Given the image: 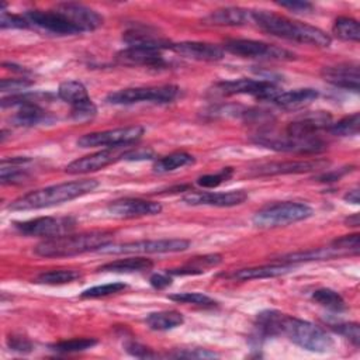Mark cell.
I'll list each match as a JSON object with an SVG mask.
<instances>
[{
    "label": "cell",
    "mask_w": 360,
    "mask_h": 360,
    "mask_svg": "<svg viewBox=\"0 0 360 360\" xmlns=\"http://www.w3.org/2000/svg\"><path fill=\"white\" fill-rule=\"evenodd\" d=\"M345 255L340 249L336 246H329V248H318V249H311L307 252H297V253H290L283 257H280V262L283 263H301V262H311V260H328L336 256Z\"/></svg>",
    "instance_id": "cell-28"
},
{
    "label": "cell",
    "mask_w": 360,
    "mask_h": 360,
    "mask_svg": "<svg viewBox=\"0 0 360 360\" xmlns=\"http://www.w3.org/2000/svg\"><path fill=\"white\" fill-rule=\"evenodd\" d=\"M114 232L89 231L82 233H65L60 236L44 239L34 248V253L41 257H66L86 252L98 250L111 243Z\"/></svg>",
    "instance_id": "cell-3"
},
{
    "label": "cell",
    "mask_w": 360,
    "mask_h": 360,
    "mask_svg": "<svg viewBox=\"0 0 360 360\" xmlns=\"http://www.w3.org/2000/svg\"><path fill=\"white\" fill-rule=\"evenodd\" d=\"M96 345H97V340L94 338H73V339L56 342L49 347L53 352H59V353H76V352H84L87 349H91Z\"/></svg>",
    "instance_id": "cell-36"
},
{
    "label": "cell",
    "mask_w": 360,
    "mask_h": 360,
    "mask_svg": "<svg viewBox=\"0 0 360 360\" xmlns=\"http://www.w3.org/2000/svg\"><path fill=\"white\" fill-rule=\"evenodd\" d=\"M325 165L323 160H287V162H270L263 163L252 169L255 176H274V174H291L305 173L321 169Z\"/></svg>",
    "instance_id": "cell-21"
},
{
    "label": "cell",
    "mask_w": 360,
    "mask_h": 360,
    "mask_svg": "<svg viewBox=\"0 0 360 360\" xmlns=\"http://www.w3.org/2000/svg\"><path fill=\"white\" fill-rule=\"evenodd\" d=\"M248 193L245 190L231 191H190L183 197L188 205H210V207H235L245 202Z\"/></svg>",
    "instance_id": "cell-15"
},
{
    "label": "cell",
    "mask_w": 360,
    "mask_h": 360,
    "mask_svg": "<svg viewBox=\"0 0 360 360\" xmlns=\"http://www.w3.org/2000/svg\"><path fill=\"white\" fill-rule=\"evenodd\" d=\"M312 300L315 302H318L319 305L330 309V311L339 312V311H343L346 308V302H345L343 297L339 292H336L330 288H318V290H315L312 292Z\"/></svg>",
    "instance_id": "cell-35"
},
{
    "label": "cell",
    "mask_w": 360,
    "mask_h": 360,
    "mask_svg": "<svg viewBox=\"0 0 360 360\" xmlns=\"http://www.w3.org/2000/svg\"><path fill=\"white\" fill-rule=\"evenodd\" d=\"M278 6L292 11V13H309L314 6L308 1H298V0H290V1H278Z\"/></svg>",
    "instance_id": "cell-49"
},
{
    "label": "cell",
    "mask_w": 360,
    "mask_h": 360,
    "mask_svg": "<svg viewBox=\"0 0 360 360\" xmlns=\"http://www.w3.org/2000/svg\"><path fill=\"white\" fill-rule=\"evenodd\" d=\"M312 214L314 210L308 204L284 201L263 207L253 215L252 222L257 228H278L304 221Z\"/></svg>",
    "instance_id": "cell-6"
},
{
    "label": "cell",
    "mask_w": 360,
    "mask_h": 360,
    "mask_svg": "<svg viewBox=\"0 0 360 360\" xmlns=\"http://www.w3.org/2000/svg\"><path fill=\"white\" fill-rule=\"evenodd\" d=\"M222 260L221 255H205L201 257H194L193 262L186 264L184 267L180 269H172L167 270L170 276H194V274H202L207 271V269L214 267L219 264Z\"/></svg>",
    "instance_id": "cell-30"
},
{
    "label": "cell",
    "mask_w": 360,
    "mask_h": 360,
    "mask_svg": "<svg viewBox=\"0 0 360 360\" xmlns=\"http://www.w3.org/2000/svg\"><path fill=\"white\" fill-rule=\"evenodd\" d=\"M205 24L210 25H225V27H235L243 25L250 21V10H245L240 7H225L211 11L202 20Z\"/></svg>",
    "instance_id": "cell-25"
},
{
    "label": "cell",
    "mask_w": 360,
    "mask_h": 360,
    "mask_svg": "<svg viewBox=\"0 0 360 360\" xmlns=\"http://www.w3.org/2000/svg\"><path fill=\"white\" fill-rule=\"evenodd\" d=\"M30 25H34L53 35H76L80 31L59 11L53 10H30L24 14Z\"/></svg>",
    "instance_id": "cell-13"
},
{
    "label": "cell",
    "mask_w": 360,
    "mask_h": 360,
    "mask_svg": "<svg viewBox=\"0 0 360 360\" xmlns=\"http://www.w3.org/2000/svg\"><path fill=\"white\" fill-rule=\"evenodd\" d=\"M338 249H340L345 255H357L360 250V236L359 233L345 235L342 238H338L332 243Z\"/></svg>",
    "instance_id": "cell-43"
},
{
    "label": "cell",
    "mask_w": 360,
    "mask_h": 360,
    "mask_svg": "<svg viewBox=\"0 0 360 360\" xmlns=\"http://www.w3.org/2000/svg\"><path fill=\"white\" fill-rule=\"evenodd\" d=\"M280 90L271 82L267 80H253V79H235L218 82L212 86L210 93L219 97H231L238 94H249L257 100L271 101Z\"/></svg>",
    "instance_id": "cell-10"
},
{
    "label": "cell",
    "mask_w": 360,
    "mask_h": 360,
    "mask_svg": "<svg viewBox=\"0 0 360 360\" xmlns=\"http://www.w3.org/2000/svg\"><path fill=\"white\" fill-rule=\"evenodd\" d=\"M163 51L160 48L148 46H128L117 53V60L127 66H148V68H163L167 65Z\"/></svg>",
    "instance_id": "cell-17"
},
{
    "label": "cell",
    "mask_w": 360,
    "mask_h": 360,
    "mask_svg": "<svg viewBox=\"0 0 360 360\" xmlns=\"http://www.w3.org/2000/svg\"><path fill=\"white\" fill-rule=\"evenodd\" d=\"M32 86V82L28 79H3L0 83V89L1 93H10V96L13 94H20V93H25V90Z\"/></svg>",
    "instance_id": "cell-44"
},
{
    "label": "cell",
    "mask_w": 360,
    "mask_h": 360,
    "mask_svg": "<svg viewBox=\"0 0 360 360\" xmlns=\"http://www.w3.org/2000/svg\"><path fill=\"white\" fill-rule=\"evenodd\" d=\"M250 21L274 37L295 41L300 44L326 48L330 45L332 41L325 31L316 27L294 21L288 17L267 10H250Z\"/></svg>",
    "instance_id": "cell-1"
},
{
    "label": "cell",
    "mask_w": 360,
    "mask_h": 360,
    "mask_svg": "<svg viewBox=\"0 0 360 360\" xmlns=\"http://www.w3.org/2000/svg\"><path fill=\"white\" fill-rule=\"evenodd\" d=\"M80 277H82V274L76 270L58 269V270H49V271L41 273L35 278V281L39 284H46V285H62V284H69Z\"/></svg>",
    "instance_id": "cell-34"
},
{
    "label": "cell",
    "mask_w": 360,
    "mask_h": 360,
    "mask_svg": "<svg viewBox=\"0 0 360 360\" xmlns=\"http://www.w3.org/2000/svg\"><path fill=\"white\" fill-rule=\"evenodd\" d=\"M149 283H150V285L153 288L163 290V288H166V287H169L172 284V276L167 271H165V273H155V274L150 276Z\"/></svg>",
    "instance_id": "cell-50"
},
{
    "label": "cell",
    "mask_w": 360,
    "mask_h": 360,
    "mask_svg": "<svg viewBox=\"0 0 360 360\" xmlns=\"http://www.w3.org/2000/svg\"><path fill=\"white\" fill-rule=\"evenodd\" d=\"M125 350L134 356V357H139V359H150V357H158V354L155 352H152V349L136 343V342H129L125 345Z\"/></svg>",
    "instance_id": "cell-48"
},
{
    "label": "cell",
    "mask_w": 360,
    "mask_h": 360,
    "mask_svg": "<svg viewBox=\"0 0 360 360\" xmlns=\"http://www.w3.org/2000/svg\"><path fill=\"white\" fill-rule=\"evenodd\" d=\"M252 141L256 145L277 150V152H292V153H319L326 149V143L316 136H294L287 134H278L271 128H263L257 131Z\"/></svg>",
    "instance_id": "cell-5"
},
{
    "label": "cell",
    "mask_w": 360,
    "mask_h": 360,
    "mask_svg": "<svg viewBox=\"0 0 360 360\" xmlns=\"http://www.w3.org/2000/svg\"><path fill=\"white\" fill-rule=\"evenodd\" d=\"M127 152L128 150H121V148L103 149L70 162L65 167V172L69 174H86V173L97 172L100 169H104L115 163L120 159H124Z\"/></svg>",
    "instance_id": "cell-14"
},
{
    "label": "cell",
    "mask_w": 360,
    "mask_h": 360,
    "mask_svg": "<svg viewBox=\"0 0 360 360\" xmlns=\"http://www.w3.org/2000/svg\"><path fill=\"white\" fill-rule=\"evenodd\" d=\"M97 187H98V181L94 179H83V180H75V181L48 186V187L38 188L17 197L8 204V210L27 211V210H39V208L53 207V205L63 204L70 200L83 197L94 191Z\"/></svg>",
    "instance_id": "cell-2"
},
{
    "label": "cell",
    "mask_w": 360,
    "mask_h": 360,
    "mask_svg": "<svg viewBox=\"0 0 360 360\" xmlns=\"http://www.w3.org/2000/svg\"><path fill=\"white\" fill-rule=\"evenodd\" d=\"M277 335H284L301 349L314 353H326L333 347V339L322 328L283 312L280 315Z\"/></svg>",
    "instance_id": "cell-4"
},
{
    "label": "cell",
    "mask_w": 360,
    "mask_h": 360,
    "mask_svg": "<svg viewBox=\"0 0 360 360\" xmlns=\"http://www.w3.org/2000/svg\"><path fill=\"white\" fill-rule=\"evenodd\" d=\"M343 198H345V201H347V202H350V204H359V201H360L359 188H353V190L347 191Z\"/></svg>",
    "instance_id": "cell-52"
},
{
    "label": "cell",
    "mask_w": 360,
    "mask_h": 360,
    "mask_svg": "<svg viewBox=\"0 0 360 360\" xmlns=\"http://www.w3.org/2000/svg\"><path fill=\"white\" fill-rule=\"evenodd\" d=\"M318 96H319L318 90L311 89V87L294 89V90H287V91L280 90L274 96L271 103L284 110H297V108L311 104L312 101H315L318 98Z\"/></svg>",
    "instance_id": "cell-24"
},
{
    "label": "cell",
    "mask_w": 360,
    "mask_h": 360,
    "mask_svg": "<svg viewBox=\"0 0 360 360\" xmlns=\"http://www.w3.org/2000/svg\"><path fill=\"white\" fill-rule=\"evenodd\" d=\"M145 322L152 330L162 332V330H170L180 326L184 322V318L177 311H158V312H150L145 318Z\"/></svg>",
    "instance_id": "cell-29"
},
{
    "label": "cell",
    "mask_w": 360,
    "mask_h": 360,
    "mask_svg": "<svg viewBox=\"0 0 360 360\" xmlns=\"http://www.w3.org/2000/svg\"><path fill=\"white\" fill-rule=\"evenodd\" d=\"M172 356H174V357H187V359H214V357H218L217 353H214L208 349H201V347L180 349L177 353H174Z\"/></svg>",
    "instance_id": "cell-46"
},
{
    "label": "cell",
    "mask_w": 360,
    "mask_h": 360,
    "mask_svg": "<svg viewBox=\"0 0 360 360\" xmlns=\"http://www.w3.org/2000/svg\"><path fill=\"white\" fill-rule=\"evenodd\" d=\"M194 163V158L187 152H173L163 158H159L153 163V172L156 173H167L176 169L184 167Z\"/></svg>",
    "instance_id": "cell-32"
},
{
    "label": "cell",
    "mask_w": 360,
    "mask_h": 360,
    "mask_svg": "<svg viewBox=\"0 0 360 360\" xmlns=\"http://www.w3.org/2000/svg\"><path fill=\"white\" fill-rule=\"evenodd\" d=\"M108 212L118 218H138L156 215L162 211V205L156 201L142 198H120L108 204Z\"/></svg>",
    "instance_id": "cell-18"
},
{
    "label": "cell",
    "mask_w": 360,
    "mask_h": 360,
    "mask_svg": "<svg viewBox=\"0 0 360 360\" xmlns=\"http://www.w3.org/2000/svg\"><path fill=\"white\" fill-rule=\"evenodd\" d=\"M58 97L70 104V107L90 100L84 84L77 80H68L60 83L58 87Z\"/></svg>",
    "instance_id": "cell-31"
},
{
    "label": "cell",
    "mask_w": 360,
    "mask_h": 360,
    "mask_svg": "<svg viewBox=\"0 0 360 360\" xmlns=\"http://www.w3.org/2000/svg\"><path fill=\"white\" fill-rule=\"evenodd\" d=\"M232 174H233V169L232 167H224V169H221L217 173L200 176L197 179V184L200 187H204V188H214V187H218L219 184H222L224 181L229 180L232 177Z\"/></svg>",
    "instance_id": "cell-40"
},
{
    "label": "cell",
    "mask_w": 360,
    "mask_h": 360,
    "mask_svg": "<svg viewBox=\"0 0 360 360\" xmlns=\"http://www.w3.org/2000/svg\"><path fill=\"white\" fill-rule=\"evenodd\" d=\"M295 264L292 263H273V264H264L257 267H246L240 270H235L229 274H226V278L239 280V281H248V280H257V278H269V277H278L290 273L294 269Z\"/></svg>",
    "instance_id": "cell-23"
},
{
    "label": "cell",
    "mask_w": 360,
    "mask_h": 360,
    "mask_svg": "<svg viewBox=\"0 0 360 360\" xmlns=\"http://www.w3.org/2000/svg\"><path fill=\"white\" fill-rule=\"evenodd\" d=\"M332 124V117L326 111H312L300 115L291 121L285 132L294 136H316L321 129H328Z\"/></svg>",
    "instance_id": "cell-20"
},
{
    "label": "cell",
    "mask_w": 360,
    "mask_h": 360,
    "mask_svg": "<svg viewBox=\"0 0 360 360\" xmlns=\"http://www.w3.org/2000/svg\"><path fill=\"white\" fill-rule=\"evenodd\" d=\"M330 328L336 333H339L343 338L349 339L356 347L359 346V343H360L359 323H356V322H340V323H336V325H330Z\"/></svg>",
    "instance_id": "cell-42"
},
{
    "label": "cell",
    "mask_w": 360,
    "mask_h": 360,
    "mask_svg": "<svg viewBox=\"0 0 360 360\" xmlns=\"http://www.w3.org/2000/svg\"><path fill=\"white\" fill-rule=\"evenodd\" d=\"M76 221L72 217H39L24 222H15V229L27 236L55 238L70 233Z\"/></svg>",
    "instance_id": "cell-12"
},
{
    "label": "cell",
    "mask_w": 360,
    "mask_h": 360,
    "mask_svg": "<svg viewBox=\"0 0 360 360\" xmlns=\"http://www.w3.org/2000/svg\"><path fill=\"white\" fill-rule=\"evenodd\" d=\"M7 346L18 353H28L32 350V343L30 339L20 335H10L7 338Z\"/></svg>",
    "instance_id": "cell-47"
},
{
    "label": "cell",
    "mask_w": 360,
    "mask_h": 360,
    "mask_svg": "<svg viewBox=\"0 0 360 360\" xmlns=\"http://www.w3.org/2000/svg\"><path fill=\"white\" fill-rule=\"evenodd\" d=\"M333 34L343 41H352V42H359L360 39V25L357 20L352 17H339L333 22L332 28Z\"/></svg>",
    "instance_id": "cell-33"
},
{
    "label": "cell",
    "mask_w": 360,
    "mask_h": 360,
    "mask_svg": "<svg viewBox=\"0 0 360 360\" xmlns=\"http://www.w3.org/2000/svg\"><path fill=\"white\" fill-rule=\"evenodd\" d=\"M180 89L174 84H163V86H148V87H128L112 91L107 96V101L110 104L117 105H129L135 103H170L177 98Z\"/></svg>",
    "instance_id": "cell-7"
},
{
    "label": "cell",
    "mask_w": 360,
    "mask_h": 360,
    "mask_svg": "<svg viewBox=\"0 0 360 360\" xmlns=\"http://www.w3.org/2000/svg\"><path fill=\"white\" fill-rule=\"evenodd\" d=\"M359 127H360V115L359 112H354L352 115H347L339 120L338 122H332L328 131L336 136H353L359 134Z\"/></svg>",
    "instance_id": "cell-37"
},
{
    "label": "cell",
    "mask_w": 360,
    "mask_h": 360,
    "mask_svg": "<svg viewBox=\"0 0 360 360\" xmlns=\"http://www.w3.org/2000/svg\"><path fill=\"white\" fill-rule=\"evenodd\" d=\"M350 170V169H349ZM347 167H345V169H339V170H333V172H330V173H325V174H322L319 179H321V181H335V180H339L343 174H346L347 172Z\"/></svg>",
    "instance_id": "cell-51"
},
{
    "label": "cell",
    "mask_w": 360,
    "mask_h": 360,
    "mask_svg": "<svg viewBox=\"0 0 360 360\" xmlns=\"http://www.w3.org/2000/svg\"><path fill=\"white\" fill-rule=\"evenodd\" d=\"M153 266V262L146 257H129L120 259L110 263H105L98 267V271H110V273H141L149 270Z\"/></svg>",
    "instance_id": "cell-27"
},
{
    "label": "cell",
    "mask_w": 360,
    "mask_h": 360,
    "mask_svg": "<svg viewBox=\"0 0 360 360\" xmlns=\"http://www.w3.org/2000/svg\"><path fill=\"white\" fill-rule=\"evenodd\" d=\"M80 32L94 31L103 24V17L93 8L80 3H59L55 7Z\"/></svg>",
    "instance_id": "cell-16"
},
{
    "label": "cell",
    "mask_w": 360,
    "mask_h": 360,
    "mask_svg": "<svg viewBox=\"0 0 360 360\" xmlns=\"http://www.w3.org/2000/svg\"><path fill=\"white\" fill-rule=\"evenodd\" d=\"M321 76L325 82L352 91L359 90V65L357 63H340L335 66H325L321 70Z\"/></svg>",
    "instance_id": "cell-22"
},
{
    "label": "cell",
    "mask_w": 360,
    "mask_h": 360,
    "mask_svg": "<svg viewBox=\"0 0 360 360\" xmlns=\"http://www.w3.org/2000/svg\"><path fill=\"white\" fill-rule=\"evenodd\" d=\"M145 129L141 125L121 127L114 129L90 132L77 139V145L82 148H96V146H107V148H122L131 143L138 142Z\"/></svg>",
    "instance_id": "cell-11"
},
{
    "label": "cell",
    "mask_w": 360,
    "mask_h": 360,
    "mask_svg": "<svg viewBox=\"0 0 360 360\" xmlns=\"http://www.w3.org/2000/svg\"><path fill=\"white\" fill-rule=\"evenodd\" d=\"M125 288H127V284L120 283V281H114V283H107V284L90 287V288L84 290L80 294V297L82 298H100V297H107V295H111V294L121 292Z\"/></svg>",
    "instance_id": "cell-38"
},
{
    "label": "cell",
    "mask_w": 360,
    "mask_h": 360,
    "mask_svg": "<svg viewBox=\"0 0 360 360\" xmlns=\"http://www.w3.org/2000/svg\"><path fill=\"white\" fill-rule=\"evenodd\" d=\"M170 51L174 53L200 62H217L224 58V48L210 42H198V41H184L172 44Z\"/></svg>",
    "instance_id": "cell-19"
},
{
    "label": "cell",
    "mask_w": 360,
    "mask_h": 360,
    "mask_svg": "<svg viewBox=\"0 0 360 360\" xmlns=\"http://www.w3.org/2000/svg\"><path fill=\"white\" fill-rule=\"evenodd\" d=\"M169 300L180 304H191L198 307H214L217 304L211 297L201 292H176L169 295Z\"/></svg>",
    "instance_id": "cell-39"
},
{
    "label": "cell",
    "mask_w": 360,
    "mask_h": 360,
    "mask_svg": "<svg viewBox=\"0 0 360 360\" xmlns=\"http://www.w3.org/2000/svg\"><path fill=\"white\" fill-rule=\"evenodd\" d=\"M224 51L240 56V58H250V59H263V60H290L294 59L295 55L284 48L255 39H226L224 42Z\"/></svg>",
    "instance_id": "cell-9"
},
{
    "label": "cell",
    "mask_w": 360,
    "mask_h": 360,
    "mask_svg": "<svg viewBox=\"0 0 360 360\" xmlns=\"http://www.w3.org/2000/svg\"><path fill=\"white\" fill-rule=\"evenodd\" d=\"M0 27L6 30V28H30L31 25L24 15L11 14V13H7L4 8H1Z\"/></svg>",
    "instance_id": "cell-45"
},
{
    "label": "cell",
    "mask_w": 360,
    "mask_h": 360,
    "mask_svg": "<svg viewBox=\"0 0 360 360\" xmlns=\"http://www.w3.org/2000/svg\"><path fill=\"white\" fill-rule=\"evenodd\" d=\"M28 158L3 159L0 169V179L3 184H21L30 179L28 174Z\"/></svg>",
    "instance_id": "cell-26"
},
{
    "label": "cell",
    "mask_w": 360,
    "mask_h": 360,
    "mask_svg": "<svg viewBox=\"0 0 360 360\" xmlns=\"http://www.w3.org/2000/svg\"><path fill=\"white\" fill-rule=\"evenodd\" d=\"M345 222L347 224V226H359V222H360V219H359V214L356 212V214L349 215V217L345 219Z\"/></svg>",
    "instance_id": "cell-53"
},
{
    "label": "cell",
    "mask_w": 360,
    "mask_h": 360,
    "mask_svg": "<svg viewBox=\"0 0 360 360\" xmlns=\"http://www.w3.org/2000/svg\"><path fill=\"white\" fill-rule=\"evenodd\" d=\"M190 246L187 239H149L127 243H108L97 252L103 255H152V253H176Z\"/></svg>",
    "instance_id": "cell-8"
},
{
    "label": "cell",
    "mask_w": 360,
    "mask_h": 360,
    "mask_svg": "<svg viewBox=\"0 0 360 360\" xmlns=\"http://www.w3.org/2000/svg\"><path fill=\"white\" fill-rule=\"evenodd\" d=\"M96 114H97V107L91 101V98L84 103H80L77 105H73L70 110L72 120L76 122H87L90 120H93L96 117Z\"/></svg>",
    "instance_id": "cell-41"
}]
</instances>
